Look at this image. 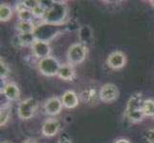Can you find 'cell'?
Here are the masks:
<instances>
[{
  "label": "cell",
  "instance_id": "cell-1",
  "mask_svg": "<svg viewBox=\"0 0 154 143\" xmlns=\"http://www.w3.org/2000/svg\"><path fill=\"white\" fill-rule=\"evenodd\" d=\"M67 15V6L65 2L54 1L52 7L47 10V13L43 18V23L60 26L61 25L66 18Z\"/></svg>",
  "mask_w": 154,
  "mask_h": 143
},
{
  "label": "cell",
  "instance_id": "cell-2",
  "mask_svg": "<svg viewBox=\"0 0 154 143\" xmlns=\"http://www.w3.org/2000/svg\"><path fill=\"white\" fill-rule=\"evenodd\" d=\"M60 64L56 58L48 56L43 59H40L38 62L39 72L46 76H57L58 71L60 69Z\"/></svg>",
  "mask_w": 154,
  "mask_h": 143
},
{
  "label": "cell",
  "instance_id": "cell-3",
  "mask_svg": "<svg viewBox=\"0 0 154 143\" xmlns=\"http://www.w3.org/2000/svg\"><path fill=\"white\" fill-rule=\"evenodd\" d=\"M57 26L49 25L46 23H42L35 27L34 31V35L36 40L48 42L52 38H54L57 34Z\"/></svg>",
  "mask_w": 154,
  "mask_h": 143
},
{
  "label": "cell",
  "instance_id": "cell-4",
  "mask_svg": "<svg viewBox=\"0 0 154 143\" xmlns=\"http://www.w3.org/2000/svg\"><path fill=\"white\" fill-rule=\"evenodd\" d=\"M87 54V47L81 43L73 44L69 48L67 52V58L69 60V63L71 65L79 64L82 63L86 57Z\"/></svg>",
  "mask_w": 154,
  "mask_h": 143
},
{
  "label": "cell",
  "instance_id": "cell-5",
  "mask_svg": "<svg viewBox=\"0 0 154 143\" xmlns=\"http://www.w3.org/2000/svg\"><path fill=\"white\" fill-rule=\"evenodd\" d=\"M38 107L35 99L34 98H28L22 101L18 106V115L22 119H30L33 118L35 112Z\"/></svg>",
  "mask_w": 154,
  "mask_h": 143
},
{
  "label": "cell",
  "instance_id": "cell-6",
  "mask_svg": "<svg viewBox=\"0 0 154 143\" xmlns=\"http://www.w3.org/2000/svg\"><path fill=\"white\" fill-rule=\"evenodd\" d=\"M99 95H100V98L102 101H103L105 103H110V102L115 101V100L118 98L119 90L114 84L108 83L102 87Z\"/></svg>",
  "mask_w": 154,
  "mask_h": 143
},
{
  "label": "cell",
  "instance_id": "cell-7",
  "mask_svg": "<svg viewBox=\"0 0 154 143\" xmlns=\"http://www.w3.org/2000/svg\"><path fill=\"white\" fill-rule=\"evenodd\" d=\"M126 58L125 55L122 52H114L112 54H110L107 57V65L111 69H121L125 65Z\"/></svg>",
  "mask_w": 154,
  "mask_h": 143
},
{
  "label": "cell",
  "instance_id": "cell-8",
  "mask_svg": "<svg viewBox=\"0 0 154 143\" xmlns=\"http://www.w3.org/2000/svg\"><path fill=\"white\" fill-rule=\"evenodd\" d=\"M32 49H33L35 56L40 58V59L48 57L51 52L48 42H44L40 40H35V42L32 46Z\"/></svg>",
  "mask_w": 154,
  "mask_h": 143
},
{
  "label": "cell",
  "instance_id": "cell-9",
  "mask_svg": "<svg viewBox=\"0 0 154 143\" xmlns=\"http://www.w3.org/2000/svg\"><path fill=\"white\" fill-rule=\"evenodd\" d=\"M145 100H143L141 94H134L130 97V99L127 102L126 110L125 114L141 112L143 111V105H144Z\"/></svg>",
  "mask_w": 154,
  "mask_h": 143
},
{
  "label": "cell",
  "instance_id": "cell-10",
  "mask_svg": "<svg viewBox=\"0 0 154 143\" xmlns=\"http://www.w3.org/2000/svg\"><path fill=\"white\" fill-rule=\"evenodd\" d=\"M62 106L63 105L61 100H60L57 97H52L46 101L44 105V110L46 114H48L50 115H56L60 113Z\"/></svg>",
  "mask_w": 154,
  "mask_h": 143
},
{
  "label": "cell",
  "instance_id": "cell-11",
  "mask_svg": "<svg viewBox=\"0 0 154 143\" xmlns=\"http://www.w3.org/2000/svg\"><path fill=\"white\" fill-rule=\"evenodd\" d=\"M60 128V124L57 119H48L46 120L42 126V134L45 136H53L57 135Z\"/></svg>",
  "mask_w": 154,
  "mask_h": 143
},
{
  "label": "cell",
  "instance_id": "cell-12",
  "mask_svg": "<svg viewBox=\"0 0 154 143\" xmlns=\"http://www.w3.org/2000/svg\"><path fill=\"white\" fill-rule=\"evenodd\" d=\"M61 102L65 108L73 109L78 106L79 99H78L77 94L73 91H67L63 94L62 97H61Z\"/></svg>",
  "mask_w": 154,
  "mask_h": 143
},
{
  "label": "cell",
  "instance_id": "cell-13",
  "mask_svg": "<svg viewBox=\"0 0 154 143\" xmlns=\"http://www.w3.org/2000/svg\"><path fill=\"white\" fill-rule=\"evenodd\" d=\"M79 37L81 40V44L87 47V45L92 43L93 40V33L92 30L88 26H82L79 31Z\"/></svg>",
  "mask_w": 154,
  "mask_h": 143
},
{
  "label": "cell",
  "instance_id": "cell-14",
  "mask_svg": "<svg viewBox=\"0 0 154 143\" xmlns=\"http://www.w3.org/2000/svg\"><path fill=\"white\" fill-rule=\"evenodd\" d=\"M3 94L9 100H17L19 97V89L14 83H7L3 88Z\"/></svg>",
  "mask_w": 154,
  "mask_h": 143
},
{
  "label": "cell",
  "instance_id": "cell-15",
  "mask_svg": "<svg viewBox=\"0 0 154 143\" xmlns=\"http://www.w3.org/2000/svg\"><path fill=\"white\" fill-rule=\"evenodd\" d=\"M57 76L63 79V80H72L75 76V71L71 64L61 65L60 71H58Z\"/></svg>",
  "mask_w": 154,
  "mask_h": 143
},
{
  "label": "cell",
  "instance_id": "cell-16",
  "mask_svg": "<svg viewBox=\"0 0 154 143\" xmlns=\"http://www.w3.org/2000/svg\"><path fill=\"white\" fill-rule=\"evenodd\" d=\"M15 28L20 34L34 33L35 29V25L32 21H18L17 25H15Z\"/></svg>",
  "mask_w": 154,
  "mask_h": 143
},
{
  "label": "cell",
  "instance_id": "cell-17",
  "mask_svg": "<svg viewBox=\"0 0 154 143\" xmlns=\"http://www.w3.org/2000/svg\"><path fill=\"white\" fill-rule=\"evenodd\" d=\"M18 42L20 45L22 46H29L32 45L35 42V37L34 35V33H28V34H20L18 35Z\"/></svg>",
  "mask_w": 154,
  "mask_h": 143
},
{
  "label": "cell",
  "instance_id": "cell-18",
  "mask_svg": "<svg viewBox=\"0 0 154 143\" xmlns=\"http://www.w3.org/2000/svg\"><path fill=\"white\" fill-rule=\"evenodd\" d=\"M12 9H11L8 5L6 4H2L0 6V20L5 22V21H8L11 17H12Z\"/></svg>",
  "mask_w": 154,
  "mask_h": 143
},
{
  "label": "cell",
  "instance_id": "cell-19",
  "mask_svg": "<svg viewBox=\"0 0 154 143\" xmlns=\"http://www.w3.org/2000/svg\"><path fill=\"white\" fill-rule=\"evenodd\" d=\"M143 112L145 115L147 116H154V101L151 99L145 100L144 105H143Z\"/></svg>",
  "mask_w": 154,
  "mask_h": 143
},
{
  "label": "cell",
  "instance_id": "cell-20",
  "mask_svg": "<svg viewBox=\"0 0 154 143\" xmlns=\"http://www.w3.org/2000/svg\"><path fill=\"white\" fill-rule=\"evenodd\" d=\"M10 110L11 108H9V106H3V107H1V112H0V125L1 126H4L8 122L11 115Z\"/></svg>",
  "mask_w": 154,
  "mask_h": 143
},
{
  "label": "cell",
  "instance_id": "cell-21",
  "mask_svg": "<svg viewBox=\"0 0 154 143\" xmlns=\"http://www.w3.org/2000/svg\"><path fill=\"white\" fill-rule=\"evenodd\" d=\"M32 13H33V15L35 17H38V18L41 17L42 19H43L46 13H47V9L42 6V5L40 4V1H39L38 5H36V6L32 10Z\"/></svg>",
  "mask_w": 154,
  "mask_h": 143
},
{
  "label": "cell",
  "instance_id": "cell-22",
  "mask_svg": "<svg viewBox=\"0 0 154 143\" xmlns=\"http://www.w3.org/2000/svg\"><path fill=\"white\" fill-rule=\"evenodd\" d=\"M17 13H18L19 21H32V19L34 17L32 10H28V9H23Z\"/></svg>",
  "mask_w": 154,
  "mask_h": 143
},
{
  "label": "cell",
  "instance_id": "cell-23",
  "mask_svg": "<svg viewBox=\"0 0 154 143\" xmlns=\"http://www.w3.org/2000/svg\"><path fill=\"white\" fill-rule=\"evenodd\" d=\"M9 75V68L5 64V62L1 59L0 61V76L1 78H5Z\"/></svg>",
  "mask_w": 154,
  "mask_h": 143
},
{
  "label": "cell",
  "instance_id": "cell-24",
  "mask_svg": "<svg viewBox=\"0 0 154 143\" xmlns=\"http://www.w3.org/2000/svg\"><path fill=\"white\" fill-rule=\"evenodd\" d=\"M144 136H145V139L147 140L148 143H154V129L146 131Z\"/></svg>",
  "mask_w": 154,
  "mask_h": 143
},
{
  "label": "cell",
  "instance_id": "cell-25",
  "mask_svg": "<svg viewBox=\"0 0 154 143\" xmlns=\"http://www.w3.org/2000/svg\"><path fill=\"white\" fill-rule=\"evenodd\" d=\"M58 143H73L70 139H66V137H63V139H60L58 140Z\"/></svg>",
  "mask_w": 154,
  "mask_h": 143
},
{
  "label": "cell",
  "instance_id": "cell-26",
  "mask_svg": "<svg viewBox=\"0 0 154 143\" xmlns=\"http://www.w3.org/2000/svg\"><path fill=\"white\" fill-rule=\"evenodd\" d=\"M115 143H130L127 139H119V140H117Z\"/></svg>",
  "mask_w": 154,
  "mask_h": 143
},
{
  "label": "cell",
  "instance_id": "cell-27",
  "mask_svg": "<svg viewBox=\"0 0 154 143\" xmlns=\"http://www.w3.org/2000/svg\"><path fill=\"white\" fill-rule=\"evenodd\" d=\"M24 143H36V142H35V140H31V139H30V140H26Z\"/></svg>",
  "mask_w": 154,
  "mask_h": 143
},
{
  "label": "cell",
  "instance_id": "cell-28",
  "mask_svg": "<svg viewBox=\"0 0 154 143\" xmlns=\"http://www.w3.org/2000/svg\"><path fill=\"white\" fill-rule=\"evenodd\" d=\"M150 3H151V5H152V6L154 7V0H151V1H150Z\"/></svg>",
  "mask_w": 154,
  "mask_h": 143
}]
</instances>
